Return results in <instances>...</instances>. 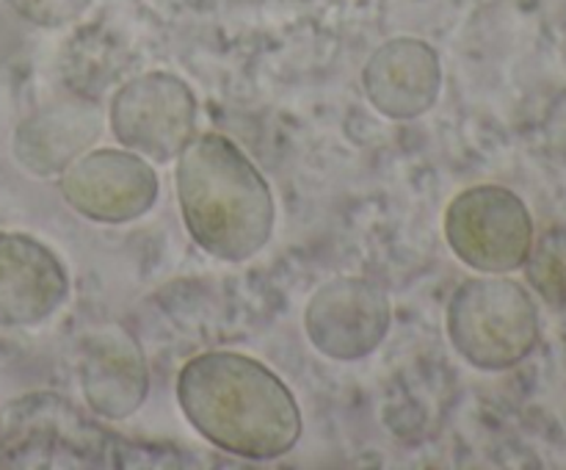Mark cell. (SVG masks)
I'll list each match as a JSON object with an SVG mask.
<instances>
[{"instance_id": "cell-1", "label": "cell", "mask_w": 566, "mask_h": 470, "mask_svg": "<svg viewBox=\"0 0 566 470\" xmlns=\"http://www.w3.org/2000/svg\"><path fill=\"white\" fill-rule=\"evenodd\" d=\"M188 424L224 453L254 462L280 459L302 437V409L265 363L238 352H205L177 376Z\"/></svg>"}, {"instance_id": "cell-2", "label": "cell", "mask_w": 566, "mask_h": 470, "mask_svg": "<svg viewBox=\"0 0 566 470\" xmlns=\"http://www.w3.org/2000/svg\"><path fill=\"white\" fill-rule=\"evenodd\" d=\"M175 182L182 224L210 258L247 263L274 236L276 202L269 180L232 138L193 136L177 155Z\"/></svg>"}, {"instance_id": "cell-3", "label": "cell", "mask_w": 566, "mask_h": 470, "mask_svg": "<svg viewBox=\"0 0 566 470\" xmlns=\"http://www.w3.org/2000/svg\"><path fill=\"white\" fill-rule=\"evenodd\" d=\"M175 451L108 431L59 393H28L0 409V468H169Z\"/></svg>"}, {"instance_id": "cell-4", "label": "cell", "mask_w": 566, "mask_h": 470, "mask_svg": "<svg viewBox=\"0 0 566 470\" xmlns=\"http://www.w3.org/2000/svg\"><path fill=\"white\" fill-rule=\"evenodd\" d=\"M453 348L479 370H509L539 343V310L520 282L475 276L453 291L446 313Z\"/></svg>"}, {"instance_id": "cell-5", "label": "cell", "mask_w": 566, "mask_h": 470, "mask_svg": "<svg viewBox=\"0 0 566 470\" xmlns=\"http://www.w3.org/2000/svg\"><path fill=\"white\" fill-rule=\"evenodd\" d=\"M534 238L528 205L506 186H470L446 210L448 247L479 274L523 269Z\"/></svg>"}, {"instance_id": "cell-6", "label": "cell", "mask_w": 566, "mask_h": 470, "mask_svg": "<svg viewBox=\"0 0 566 470\" xmlns=\"http://www.w3.org/2000/svg\"><path fill=\"white\" fill-rule=\"evenodd\" d=\"M108 125L122 147L155 164H169L197 130V97L182 77L147 72L114 94Z\"/></svg>"}, {"instance_id": "cell-7", "label": "cell", "mask_w": 566, "mask_h": 470, "mask_svg": "<svg viewBox=\"0 0 566 470\" xmlns=\"http://www.w3.org/2000/svg\"><path fill=\"white\" fill-rule=\"evenodd\" d=\"M61 197L77 216L97 224H127L155 208L158 171L133 149H88L61 171Z\"/></svg>"}, {"instance_id": "cell-8", "label": "cell", "mask_w": 566, "mask_h": 470, "mask_svg": "<svg viewBox=\"0 0 566 470\" xmlns=\"http://www.w3.org/2000/svg\"><path fill=\"white\" fill-rule=\"evenodd\" d=\"M392 302L368 276H335L313 293L304 310V332L324 357L357 363L385 343Z\"/></svg>"}, {"instance_id": "cell-9", "label": "cell", "mask_w": 566, "mask_h": 470, "mask_svg": "<svg viewBox=\"0 0 566 470\" xmlns=\"http://www.w3.org/2000/svg\"><path fill=\"white\" fill-rule=\"evenodd\" d=\"M66 299L70 271L64 260L28 232H0V326L44 324Z\"/></svg>"}, {"instance_id": "cell-10", "label": "cell", "mask_w": 566, "mask_h": 470, "mask_svg": "<svg viewBox=\"0 0 566 470\" xmlns=\"http://www.w3.org/2000/svg\"><path fill=\"white\" fill-rule=\"evenodd\" d=\"M77 379L88 409L105 420L130 418L147 401V357L136 337L114 321L94 326L81 341Z\"/></svg>"}, {"instance_id": "cell-11", "label": "cell", "mask_w": 566, "mask_h": 470, "mask_svg": "<svg viewBox=\"0 0 566 470\" xmlns=\"http://www.w3.org/2000/svg\"><path fill=\"white\" fill-rule=\"evenodd\" d=\"M363 92L387 119H418L440 100V55L423 39H390L365 64Z\"/></svg>"}, {"instance_id": "cell-12", "label": "cell", "mask_w": 566, "mask_h": 470, "mask_svg": "<svg viewBox=\"0 0 566 470\" xmlns=\"http://www.w3.org/2000/svg\"><path fill=\"white\" fill-rule=\"evenodd\" d=\"M103 133V111L86 100L50 103L28 116L14 133V158L36 177L61 175L88 153Z\"/></svg>"}, {"instance_id": "cell-13", "label": "cell", "mask_w": 566, "mask_h": 470, "mask_svg": "<svg viewBox=\"0 0 566 470\" xmlns=\"http://www.w3.org/2000/svg\"><path fill=\"white\" fill-rule=\"evenodd\" d=\"M523 265L531 288L553 310L566 313V224L551 227L539 238H534Z\"/></svg>"}, {"instance_id": "cell-14", "label": "cell", "mask_w": 566, "mask_h": 470, "mask_svg": "<svg viewBox=\"0 0 566 470\" xmlns=\"http://www.w3.org/2000/svg\"><path fill=\"white\" fill-rule=\"evenodd\" d=\"M17 17L39 28H61L75 22L92 0H6Z\"/></svg>"}]
</instances>
